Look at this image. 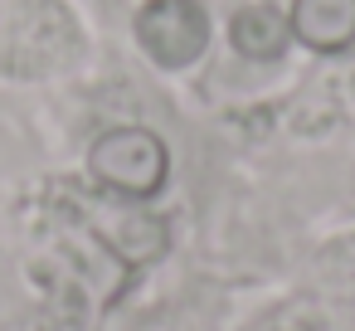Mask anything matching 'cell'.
<instances>
[{
    "label": "cell",
    "instance_id": "277c9868",
    "mask_svg": "<svg viewBox=\"0 0 355 331\" xmlns=\"http://www.w3.org/2000/svg\"><path fill=\"white\" fill-rule=\"evenodd\" d=\"M287 25L311 54H340L355 44V0H292Z\"/></svg>",
    "mask_w": 355,
    "mask_h": 331
},
{
    "label": "cell",
    "instance_id": "6da1fadb",
    "mask_svg": "<svg viewBox=\"0 0 355 331\" xmlns=\"http://www.w3.org/2000/svg\"><path fill=\"white\" fill-rule=\"evenodd\" d=\"M88 176L112 200H151L171 176V151L146 127H112L88 146Z\"/></svg>",
    "mask_w": 355,
    "mask_h": 331
},
{
    "label": "cell",
    "instance_id": "7a4b0ae2",
    "mask_svg": "<svg viewBox=\"0 0 355 331\" xmlns=\"http://www.w3.org/2000/svg\"><path fill=\"white\" fill-rule=\"evenodd\" d=\"M137 44L161 69H190L209 49V15L200 0H146L137 10Z\"/></svg>",
    "mask_w": 355,
    "mask_h": 331
},
{
    "label": "cell",
    "instance_id": "5b68a950",
    "mask_svg": "<svg viewBox=\"0 0 355 331\" xmlns=\"http://www.w3.org/2000/svg\"><path fill=\"white\" fill-rule=\"evenodd\" d=\"M229 44L248 59V64H272L287 54L292 44V25L277 6H243L229 20Z\"/></svg>",
    "mask_w": 355,
    "mask_h": 331
},
{
    "label": "cell",
    "instance_id": "3957f363",
    "mask_svg": "<svg viewBox=\"0 0 355 331\" xmlns=\"http://www.w3.org/2000/svg\"><path fill=\"white\" fill-rule=\"evenodd\" d=\"M93 229H98V239L117 253V263H127V268H146V263H156V258L171 248L166 219L151 214V210H141V200L112 205L107 214L93 219Z\"/></svg>",
    "mask_w": 355,
    "mask_h": 331
}]
</instances>
